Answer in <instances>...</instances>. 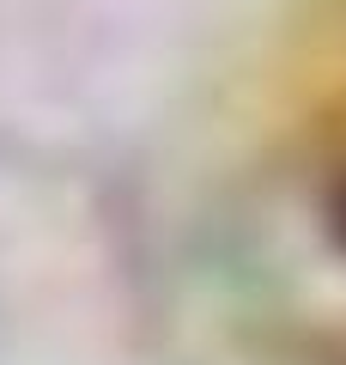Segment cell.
I'll return each mask as SVG.
<instances>
[{"mask_svg": "<svg viewBox=\"0 0 346 365\" xmlns=\"http://www.w3.org/2000/svg\"><path fill=\"white\" fill-rule=\"evenodd\" d=\"M334 232H340V244H346V177H340V189H334Z\"/></svg>", "mask_w": 346, "mask_h": 365, "instance_id": "obj_1", "label": "cell"}]
</instances>
